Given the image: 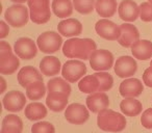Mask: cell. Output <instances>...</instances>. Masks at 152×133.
Listing matches in <instances>:
<instances>
[{
  "label": "cell",
  "mask_w": 152,
  "mask_h": 133,
  "mask_svg": "<svg viewBox=\"0 0 152 133\" xmlns=\"http://www.w3.org/2000/svg\"><path fill=\"white\" fill-rule=\"evenodd\" d=\"M97 45L91 39L73 38L65 42L63 46V53L68 58H79L83 60L90 59L95 51Z\"/></svg>",
  "instance_id": "cell-1"
},
{
  "label": "cell",
  "mask_w": 152,
  "mask_h": 133,
  "mask_svg": "<svg viewBox=\"0 0 152 133\" xmlns=\"http://www.w3.org/2000/svg\"><path fill=\"white\" fill-rule=\"evenodd\" d=\"M97 125L102 131L118 133L126 128V118L119 112L105 109L98 113Z\"/></svg>",
  "instance_id": "cell-2"
},
{
  "label": "cell",
  "mask_w": 152,
  "mask_h": 133,
  "mask_svg": "<svg viewBox=\"0 0 152 133\" xmlns=\"http://www.w3.org/2000/svg\"><path fill=\"white\" fill-rule=\"evenodd\" d=\"M20 61L15 55L9 43L0 42V73L2 75H12L19 68Z\"/></svg>",
  "instance_id": "cell-3"
},
{
  "label": "cell",
  "mask_w": 152,
  "mask_h": 133,
  "mask_svg": "<svg viewBox=\"0 0 152 133\" xmlns=\"http://www.w3.org/2000/svg\"><path fill=\"white\" fill-rule=\"evenodd\" d=\"M30 20L36 24H45L50 20V1L49 0H28Z\"/></svg>",
  "instance_id": "cell-4"
},
{
  "label": "cell",
  "mask_w": 152,
  "mask_h": 133,
  "mask_svg": "<svg viewBox=\"0 0 152 133\" xmlns=\"http://www.w3.org/2000/svg\"><path fill=\"white\" fill-rule=\"evenodd\" d=\"M30 15L28 9L23 4H14L10 7L4 13V19L9 25L13 27H23L27 24Z\"/></svg>",
  "instance_id": "cell-5"
},
{
  "label": "cell",
  "mask_w": 152,
  "mask_h": 133,
  "mask_svg": "<svg viewBox=\"0 0 152 133\" xmlns=\"http://www.w3.org/2000/svg\"><path fill=\"white\" fill-rule=\"evenodd\" d=\"M63 44V39L58 32L46 31L38 36L37 45L38 48L46 54L55 53L61 49Z\"/></svg>",
  "instance_id": "cell-6"
},
{
  "label": "cell",
  "mask_w": 152,
  "mask_h": 133,
  "mask_svg": "<svg viewBox=\"0 0 152 133\" xmlns=\"http://www.w3.org/2000/svg\"><path fill=\"white\" fill-rule=\"evenodd\" d=\"M87 74V65L81 60L70 59L66 61L61 68V75L68 82L75 83L85 77Z\"/></svg>",
  "instance_id": "cell-7"
},
{
  "label": "cell",
  "mask_w": 152,
  "mask_h": 133,
  "mask_svg": "<svg viewBox=\"0 0 152 133\" xmlns=\"http://www.w3.org/2000/svg\"><path fill=\"white\" fill-rule=\"evenodd\" d=\"M90 65L92 69L97 72H104L110 70L114 65V55L105 49L96 50L90 57Z\"/></svg>",
  "instance_id": "cell-8"
},
{
  "label": "cell",
  "mask_w": 152,
  "mask_h": 133,
  "mask_svg": "<svg viewBox=\"0 0 152 133\" xmlns=\"http://www.w3.org/2000/svg\"><path fill=\"white\" fill-rule=\"evenodd\" d=\"M65 118L70 124L83 125L89 120V108L79 103H72L66 108Z\"/></svg>",
  "instance_id": "cell-9"
},
{
  "label": "cell",
  "mask_w": 152,
  "mask_h": 133,
  "mask_svg": "<svg viewBox=\"0 0 152 133\" xmlns=\"http://www.w3.org/2000/svg\"><path fill=\"white\" fill-rule=\"evenodd\" d=\"M96 33L107 41H118L121 36V27L108 19H101L95 25Z\"/></svg>",
  "instance_id": "cell-10"
},
{
  "label": "cell",
  "mask_w": 152,
  "mask_h": 133,
  "mask_svg": "<svg viewBox=\"0 0 152 133\" xmlns=\"http://www.w3.org/2000/svg\"><path fill=\"white\" fill-rule=\"evenodd\" d=\"M114 70L117 76L120 78H130L137 71V61L133 57L128 56V55L120 56L115 63Z\"/></svg>",
  "instance_id": "cell-11"
},
{
  "label": "cell",
  "mask_w": 152,
  "mask_h": 133,
  "mask_svg": "<svg viewBox=\"0 0 152 133\" xmlns=\"http://www.w3.org/2000/svg\"><path fill=\"white\" fill-rule=\"evenodd\" d=\"M38 45L29 38H20L14 45V51L19 58L24 60L34 58L38 53Z\"/></svg>",
  "instance_id": "cell-12"
},
{
  "label": "cell",
  "mask_w": 152,
  "mask_h": 133,
  "mask_svg": "<svg viewBox=\"0 0 152 133\" xmlns=\"http://www.w3.org/2000/svg\"><path fill=\"white\" fill-rule=\"evenodd\" d=\"M26 97L22 92L19 91H11L3 97L2 104L3 107L7 111L19 112L25 107Z\"/></svg>",
  "instance_id": "cell-13"
},
{
  "label": "cell",
  "mask_w": 152,
  "mask_h": 133,
  "mask_svg": "<svg viewBox=\"0 0 152 133\" xmlns=\"http://www.w3.org/2000/svg\"><path fill=\"white\" fill-rule=\"evenodd\" d=\"M144 85L137 78H127L122 81L119 87L120 95L123 98H137L142 95Z\"/></svg>",
  "instance_id": "cell-14"
},
{
  "label": "cell",
  "mask_w": 152,
  "mask_h": 133,
  "mask_svg": "<svg viewBox=\"0 0 152 133\" xmlns=\"http://www.w3.org/2000/svg\"><path fill=\"white\" fill-rule=\"evenodd\" d=\"M121 36L118 43L125 48H131L133 44L140 41V32L134 25L130 23H124L120 26Z\"/></svg>",
  "instance_id": "cell-15"
},
{
  "label": "cell",
  "mask_w": 152,
  "mask_h": 133,
  "mask_svg": "<svg viewBox=\"0 0 152 133\" xmlns=\"http://www.w3.org/2000/svg\"><path fill=\"white\" fill-rule=\"evenodd\" d=\"M86 102H87V107L93 113H99L107 109L110 106L108 96L104 92H97V93L92 94L87 98Z\"/></svg>",
  "instance_id": "cell-16"
},
{
  "label": "cell",
  "mask_w": 152,
  "mask_h": 133,
  "mask_svg": "<svg viewBox=\"0 0 152 133\" xmlns=\"http://www.w3.org/2000/svg\"><path fill=\"white\" fill-rule=\"evenodd\" d=\"M119 17L125 22H133L140 17V7L133 0H123L118 7Z\"/></svg>",
  "instance_id": "cell-17"
},
{
  "label": "cell",
  "mask_w": 152,
  "mask_h": 133,
  "mask_svg": "<svg viewBox=\"0 0 152 133\" xmlns=\"http://www.w3.org/2000/svg\"><path fill=\"white\" fill-rule=\"evenodd\" d=\"M58 33L66 38H73V36H78L83 32V24L76 19L68 18L63 20L57 25Z\"/></svg>",
  "instance_id": "cell-18"
},
{
  "label": "cell",
  "mask_w": 152,
  "mask_h": 133,
  "mask_svg": "<svg viewBox=\"0 0 152 133\" xmlns=\"http://www.w3.org/2000/svg\"><path fill=\"white\" fill-rule=\"evenodd\" d=\"M34 81H43V76L36 68L31 65H26L18 73V82L22 87L25 89L29 83Z\"/></svg>",
  "instance_id": "cell-19"
},
{
  "label": "cell",
  "mask_w": 152,
  "mask_h": 133,
  "mask_svg": "<svg viewBox=\"0 0 152 133\" xmlns=\"http://www.w3.org/2000/svg\"><path fill=\"white\" fill-rule=\"evenodd\" d=\"M61 60L55 56H45L40 63L41 73L45 76H55L58 75L61 70Z\"/></svg>",
  "instance_id": "cell-20"
},
{
  "label": "cell",
  "mask_w": 152,
  "mask_h": 133,
  "mask_svg": "<svg viewBox=\"0 0 152 133\" xmlns=\"http://www.w3.org/2000/svg\"><path fill=\"white\" fill-rule=\"evenodd\" d=\"M133 57L140 60H148L152 57V42L148 40H140L131 46Z\"/></svg>",
  "instance_id": "cell-21"
},
{
  "label": "cell",
  "mask_w": 152,
  "mask_h": 133,
  "mask_svg": "<svg viewBox=\"0 0 152 133\" xmlns=\"http://www.w3.org/2000/svg\"><path fill=\"white\" fill-rule=\"evenodd\" d=\"M120 109L123 114L134 118L137 116L143 110V105L139 100L134 98H124L120 103Z\"/></svg>",
  "instance_id": "cell-22"
},
{
  "label": "cell",
  "mask_w": 152,
  "mask_h": 133,
  "mask_svg": "<svg viewBox=\"0 0 152 133\" xmlns=\"http://www.w3.org/2000/svg\"><path fill=\"white\" fill-rule=\"evenodd\" d=\"M47 89L49 94H61V95L70 96L71 94V85L65 78L55 77L48 81Z\"/></svg>",
  "instance_id": "cell-23"
},
{
  "label": "cell",
  "mask_w": 152,
  "mask_h": 133,
  "mask_svg": "<svg viewBox=\"0 0 152 133\" xmlns=\"http://www.w3.org/2000/svg\"><path fill=\"white\" fill-rule=\"evenodd\" d=\"M51 9L54 15L61 19L70 17L73 14V2L71 0H52Z\"/></svg>",
  "instance_id": "cell-24"
},
{
  "label": "cell",
  "mask_w": 152,
  "mask_h": 133,
  "mask_svg": "<svg viewBox=\"0 0 152 133\" xmlns=\"http://www.w3.org/2000/svg\"><path fill=\"white\" fill-rule=\"evenodd\" d=\"M68 98L69 96L61 94H49L46 98V105L50 110L54 112H61L68 107Z\"/></svg>",
  "instance_id": "cell-25"
},
{
  "label": "cell",
  "mask_w": 152,
  "mask_h": 133,
  "mask_svg": "<svg viewBox=\"0 0 152 133\" xmlns=\"http://www.w3.org/2000/svg\"><path fill=\"white\" fill-rule=\"evenodd\" d=\"M117 0H96L95 9L97 14L103 19L110 18L117 12Z\"/></svg>",
  "instance_id": "cell-26"
},
{
  "label": "cell",
  "mask_w": 152,
  "mask_h": 133,
  "mask_svg": "<svg viewBox=\"0 0 152 133\" xmlns=\"http://www.w3.org/2000/svg\"><path fill=\"white\" fill-rule=\"evenodd\" d=\"M24 113L29 121H40L47 116V108L40 102H32L25 107Z\"/></svg>",
  "instance_id": "cell-27"
},
{
  "label": "cell",
  "mask_w": 152,
  "mask_h": 133,
  "mask_svg": "<svg viewBox=\"0 0 152 133\" xmlns=\"http://www.w3.org/2000/svg\"><path fill=\"white\" fill-rule=\"evenodd\" d=\"M78 89L85 94H92L99 92V81L95 75L85 76L78 83Z\"/></svg>",
  "instance_id": "cell-28"
},
{
  "label": "cell",
  "mask_w": 152,
  "mask_h": 133,
  "mask_svg": "<svg viewBox=\"0 0 152 133\" xmlns=\"http://www.w3.org/2000/svg\"><path fill=\"white\" fill-rule=\"evenodd\" d=\"M25 89L26 97L32 101L42 99L46 94V86L43 83V81H34V82L29 83L25 87Z\"/></svg>",
  "instance_id": "cell-29"
},
{
  "label": "cell",
  "mask_w": 152,
  "mask_h": 133,
  "mask_svg": "<svg viewBox=\"0 0 152 133\" xmlns=\"http://www.w3.org/2000/svg\"><path fill=\"white\" fill-rule=\"evenodd\" d=\"M96 0H73V7L81 15H89L95 9Z\"/></svg>",
  "instance_id": "cell-30"
},
{
  "label": "cell",
  "mask_w": 152,
  "mask_h": 133,
  "mask_svg": "<svg viewBox=\"0 0 152 133\" xmlns=\"http://www.w3.org/2000/svg\"><path fill=\"white\" fill-rule=\"evenodd\" d=\"M98 81H99V92H106L110 91L114 85V79L110 73L106 72H97L95 73Z\"/></svg>",
  "instance_id": "cell-31"
},
{
  "label": "cell",
  "mask_w": 152,
  "mask_h": 133,
  "mask_svg": "<svg viewBox=\"0 0 152 133\" xmlns=\"http://www.w3.org/2000/svg\"><path fill=\"white\" fill-rule=\"evenodd\" d=\"M2 127L4 128H16L22 131L23 129V122L16 114H7L2 121Z\"/></svg>",
  "instance_id": "cell-32"
},
{
  "label": "cell",
  "mask_w": 152,
  "mask_h": 133,
  "mask_svg": "<svg viewBox=\"0 0 152 133\" xmlns=\"http://www.w3.org/2000/svg\"><path fill=\"white\" fill-rule=\"evenodd\" d=\"M31 133H55V128L49 122H39L32 125Z\"/></svg>",
  "instance_id": "cell-33"
},
{
  "label": "cell",
  "mask_w": 152,
  "mask_h": 133,
  "mask_svg": "<svg viewBox=\"0 0 152 133\" xmlns=\"http://www.w3.org/2000/svg\"><path fill=\"white\" fill-rule=\"evenodd\" d=\"M140 18L143 22L152 21V3L147 1L140 5Z\"/></svg>",
  "instance_id": "cell-34"
},
{
  "label": "cell",
  "mask_w": 152,
  "mask_h": 133,
  "mask_svg": "<svg viewBox=\"0 0 152 133\" xmlns=\"http://www.w3.org/2000/svg\"><path fill=\"white\" fill-rule=\"evenodd\" d=\"M141 124L144 128L152 129V108L145 110L142 113L141 116Z\"/></svg>",
  "instance_id": "cell-35"
},
{
  "label": "cell",
  "mask_w": 152,
  "mask_h": 133,
  "mask_svg": "<svg viewBox=\"0 0 152 133\" xmlns=\"http://www.w3.org/2000/svg\"><path fill=\"white\" fill-rule=\"evenodd\" d=\"M143 82L148 87H152V65L146 69L143 74Z\"/></svg>",
  "instance_id": "cell-36"
},
{
  "label": "cell",
  "mask_w": 152,
  "mask_h": 133,
  "mask_svg": "<svg viewBox=\"0 0 152 133\" xmlns=\"http://www.w3.org/2000/svg\"><path fill=\"white\" fill-rule=\"evenodd\" d=\"M10 32V27L9 24L5 21L0 22V39H4L5 36H7Z\"/></svg>",
  "instance_id": "cell-37"
},
{
  "label": "cell",
  "mask_w": 152,
  "mask_h": 133,
  "mask_svg": "<svg viewBox=\"0 0 152 133\" xmlns=\"http://www.w3.org/2000/svg\"><path fill=\"white\" fill-rule=\"evenodd\" d=\"M0 133H22V131L16 128H4V127H1V132Z\"/></svg>",
  "instance_id": "cell-38"
},
{
  "label": "cell",
  "mask_w": 152,
  "mask_h": 133,
  "mask_svg": "<svg viewBox=\"0 0 152 133\" xmlns=\"http://www.w3.org/2000/svg\"><path fill=\"white\" fill-rule=\"evenodd\" d=\"M1 85H2V89H1V91H0V93L2 94V93H4V91H5V87H7V82H5V80H4V78L3 77H1Z\"/></svg>",
  "instance_id": "cell-39"
},
{
  "label": "cell",
  "mask_w": 152,
  "mask_h": 133,
  "mask_svg": "<svg viewBox=\"0 0 152 133\" xmlns=\"http://www.w3.org/2000/svg\"><path fill=\"white\" fill-rule=\"evenodd\" d=\"M12 2L16 3V4H22V3H25L28 0H11Z\"/></svg>",
  "instance_id": "cell-40"
},
{
  "label": "cell",
  "mask_w": 152,
  "mask_h": 133,
  "mask_svg": "<svg viewBox=\"0 0 152 133\" xmlns=\"http://www.w3.org/2000/svg\"><path fill=\"white\" fill-rule=\"evenodd\" d=\"M150 65H152V59H151V61H150Z\"/></svg>",
  "instance_id": "cell-41"
},
{
  "label": "cell",
  "mask_w": 152,
  "mask_h": 133,
  "mask_svg": "<svg viewBox=\"0 0 152 133\" xmlns=\"http://www.w3.org/2000/svg\"><path fill=\"white\" fill-rule=\"evenodd\" d=\"M148 1H149V2H151V3H152V0H148Z\"/></svg>",
  "instance_id": "cell-42"
}]
</instances>
